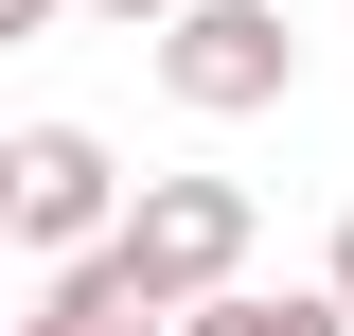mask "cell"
I'll list each match as a JSON object with an SVG mask.
<instances>
[{"label": "cell", "mask_w": 354, "mask_h": 336, "mask_svg": "<svg viewBox=\"0 0 354 336\" xmlns=\"http://www.w3.org/2000/svg\"><path fill=\"white\" fill-rule=\"evenodd\" d=\"M88 18H124V36H160V18H177V0H88Z\"/></svg>", "instance_id": "52a82bcc"}, {"label": "cell", "mask_w": 354, "mask_h": 336, "mask_svg": "<svg viewBox=\"0 0 354 336\" xmlns=\"http://www.w3.org/2000/svg\"><path fill=\"white\" fill-rule=\"evenodd\" d=\"M53 18H71V0H0V36H53Z\"/></svg>", "instance_id": "8992f818"}, {"label": "cell", "mask_w": 354, "mask_h": 336, "mask_svg": "<svg viewBox=\"0 0 354 336\" xmlns=\"http://www.w3.org/2000/svg\"><path fill=\"white\" fill-rule=\"evenodd\" d=\"M106 248L142 265V301H160V319H195V301L248 283V177H142Z\"/></svg>", "instance_id": "6da1fadb"}, {"label": "cell", "mask_w": 354, "mask_h": 336, "mask_svg": "<svg viewBox=\"0 0 354 336\" xmlns=\"http://www.w3.org/2000/svg\"><path fill=\"white\" fill-rule=\"evenodd\" d=\"M160 88L195 106V124H248V106H283V88H301L283 0H177V18H160Z\"/></svg>", "instance_id": "3957f363"}, {"label": "cell", "mask_w": 354, "mask_h": 336, "mask_svg": "<svg viewBox=\"0 0 354 336\" xmlns=\"http://www.w3.org/2000/svg\"><path fill=\"white\" fill-rule=\"evenodd\" d=\"M177 336H354V301H337V283H283V301H266V283H230V301H195Z\"/></svg>", "instance_id": "5b68a950"}, {"label": "cell", "mask_w": 354, "mask_h": 336, "mask_svg": "<svg viewBox=\"0 0 354 336\" xmlns=\"http://www.w3.org/2000/svg\"><path fill=\"white\" fill-rule=\"evenodd\" d=\"M319 283H337V301H354V212H337V248H319Z\"/></svg>", "instance_id": "ba28073f"}, {"label": "cell", "mask_w": 354, "mask_h": 336, "mask_svg": "<svg viewBox=\"0 0 354 336\" xmlns=\"http://www.w3.org/2000/svg\"><path fill=\"white\" fill-rule=\"evenodd\" d=\"M18 336H177V319L142 301L124 248H88V265H53V283H36V319H18Z\"/></svg>", "instance_id": "277c9868"}, {"label": "cell", "mask_w": 354, "mask_h": 336, "mask_svg": "<svg viewBox=\"0 0 354 336\" xmlns=\"http://www.w3.org/2000/svg\"><path fill=\"white\" fill-rule=\"evenodd\" d=\"M124 195H142V177L106 160L88 124H18V142H0V230H18L36 265H88L106 230H124Z\"/></svg>", "instance_id": "7a4b0ae2"}]
</instances>
